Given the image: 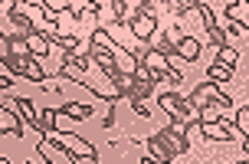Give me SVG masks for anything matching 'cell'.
Here are the masks:
<instances>
[{"instance_id":"7c38bea8","label":"cell","mask_w":249,"mask_h":164,"mask_svg":"<svg viewBox=\"0 0 249 164\" xmlns=\"http://www.w3.org/2000/svg\"><path fill=\"white\" fill-rule=\"evenodd\" d=\"M236 50H233V46H223V50H216V63H223V66H230V69H233V66H236Z\"/></svg>"},{"instance_id":"30bf717a","label":"cell","mask_w":249,"mask_h":164,"mask_svg":"<svg viewBox=\"0 0 249 164\" xmlns=\"http://www.w3.org/2000/svg\"><path fill=\"white\" fill-rule=\"evenodd\" d=\"M233 79V69L223 63H210V82H230Z\"/></svg>"},{"instance_id":"2e32d148","label":"cell","mask_w":249,"mask_h":164,"mask_svg":"<svg viewBox=\"0 0 249 164\" xmlns=\"http://www.w3.org/2000/svg\"><path fill=\"white\" fill-rule=\"evenodd\" d=\"M131 105H135V115H141V118H148V105H144V99H135V102H131Z\"/></svg>"},{"instance_id":"4fadbf2b","label":"cell","mask_w":249,"mask_h":164,"mask_svg":"<svg viewBox=\"0 0 249 164\" xmlns=\"http://www.w3.org/2000/svg\"><path fill=\"white\" fill-rule=\"evenodd\" d=\"M164 7L174 13V17H184L187 10H194V0H190V3H187V0H171V3H164Z\"/></svg>"},{"instance_id":"5bb4252c","label":"cell","mask_w":249,"mask_h":164,"mask_svg":"<svg viewBox=\"0 0 249 164\" xmlns=\"http://www.w3.org/2000/svg\"><path fill=\"white\" fill-rule=\"evenodd\" d=\"M207 39H210L216 50H223V46H226V30H223V26H216V30H210V33H207Z\"/></svg>"},{"instance_id":"277c9868","label":"cell","mask_w":249,"mask_h":164,"mask_svg":"<svg viewBox=\"0 0 249 164\" xmlns=\"http://www.w3.org/2000/svg\"><path fill=\"white\" fill-rule=\"evenodd\" d=\"M177 59H180V63H197L200 59V39L184 33V36L177 39Z\"/></svg>"},{"instance_id":"9a60e30c","label":"cell","mask_w":249,"mask_h":164,"mask_svg":"<svg viewBox=\"0 0 249 164\" xmlns=\"http://www.w3.org/2000/svg\"><path fill=\"white\" fill-rule=\"evenodd\" d=\"M203 135H207L210 141H230V138H226V131L220 125H203Z\"/></svg>"},{"instance_id":"8fae6325","label":"cell","mask_w":249,"mask_h":164,"mask_svg":"<svg viewBox=\"0 0 249 164\" xmlns=\"http://www.w3.org/2000/svg\"><path fill=\"white\" fill-rule=\"evenodd\" d=\"M233 122H236V128L243 131V138H249V105L246 109H233Z\"/></svg>"},{"instance_id":"5b68a950","label":"cell","mask_w":249,"mask_h":164,"mask_svg":"<svg viewBox=\"0 0 249 164\" xmlns=\"http://www.w3.org/2000/svg\"><path fill=\"white\" fill-rule=\"evenodd\" d=\"M0 131H3V135L23 138V118H17L10 105H3V112H0Z\"/></svg>"},{"instance_id":"9c48e42d","label":"cell","mask_w":249,"mask_h":164,"mask_svg":"<svg viewBox=\"0 0 249 164\" xmlns=\"http://www.w3.org/2000/svg\"><path fill=\"white\" fill-rule=\"evenodd\" d=\"M59 115H69V118H89L92 115V109L89 105H82V102H66L59 109Z\"/></svg>"},{"instance_id":"7a4b0ae2","label":"cell","mask_w":249,"mask_h":164,"mask_svg":"<svg viewBox=\"0 0 249 164\" xmlns=\"http://www.w3.org/2000/svg\"><path fill=\"white\" fill-rule=\"evenodd\" d=\"M128 26H131V36H135L138 43H144V46H151V39L158 33V20H154V17H135Z\"/></svg>"},{"instance_id":"52a82bcc","label":"cell","mask_w":249,"mask_h":164,"mask_svg":"<svg viewBox=\"0 0 249 164\" xmlns=\"http://www.w3.org/2000/svg\"><path fill=\"white\" fill-rule=\"evenodd\" d=\"M26 46H30V53L39 56V59H46V56H50V39L43 36V33H30V36H26Z\"/></svg>"},{"instance_id":"8992f818","label":"cell","mask_w":249,"mask_h":164,"mask_svg":"<svg viewBox=\"0 0 249 164\" xmlns=\"http://www.w3.org/2000/svg\"><path fill=\"white\" fill-rule=\"evenodd\" d=\"M3 105H10V109H17L20 112V118H23L30 128H39V112L33 109V102L30 99H17V102H3Z\"/></svg>"},{"instance_id":"ba28073f","label":"cell","mask_w":249,"mask_h":164,"mask_svg":"<svg viewBox=\"0 0 249 164\" xmlns=\"http://www.w3.org/2000/svg\"><path fill=\"white\" fill-rule=\"evenodd\" d=\"M26 79H30V82H36V86H46V69L39 66L36 56H30V59H26Z\"/></svg>"},{"instance_id":"6da1fadb","label":"cell","mask_w":249,"mask_h":164,"mask_svg":"<svg viewBox=\"0 0 249 164\" xmlns=\"http://www.w3.org/2000/svg\"><path fill=\"white\" fill-rule=\"evenodd\" d=\"M46 141L59 145L62 151H69L72 158H99V154H95V148H92L89 141H82L79 135H69V131H56V135H50Z\"/></svg>"},{"instance_id":"3957f363","label":"cell","mask_w":249,"mask_h":164,"mask_svg":"<svg viewBox=\"0 0 249 164\" xmlns=\"http://www.w3.org/2000/svg\"><path fill=\"white\" fill-rule=\"evenodd\" d=\"M226 20L236 23L243 33H249V0H233V3H226Z\"/></svg>"}]
</instances>
